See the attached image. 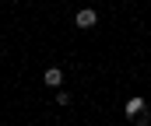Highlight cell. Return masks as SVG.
<instances>
[{
    "label": "cell",
    "instance_id": "2",
    "mask_svg": "<svg viewBox=\"0 0 151 126\" xmlns=\"http://www.w3.org/2000/svg\"><path fill=\"white\" fill-rule=\"evenodd\" d=\"M141 112H148V102H144L141 95H134V98H130V102L123 105V116H127V119H137Z\"/></svg>",
    "mask_w": 151,
    "mask_h": 126
},
{
    "label": "cell",
    "instance_id": "1",
    "mask_svg": "<svg viewBox=\"0 0 151 126\" xmlns=\"http://www.w3.org/2000/svg\"><path fill=\"white\" fill-rule=\"evenodd\" d=\"M74 25L77 28H95V25H99V11H95V7H81L74 14Z\"/></svg>",
    "mask_w": 151,
    "mask_h": 126
},
{
    "label": "cell",
    "instance_id": "4",
    "mask_svg": "<svg viewBox=\"0 0 151 126\" xmlns=\"http://www.w3.org/2000/svg\"><path fill=\"white\" fill-rule=\"evenodd\" d=\"M134 123H137V126H151V112H141V116H137Z\"/></svg>",
    "mask_w": 151,
    "mask_h": 126
},
{
    "label": "cell",
    "instance_id": "3",
    "mask_svg": "<svg viewBox=\"0 0 151 126\" xmlns=\"http://www.w3.org/2000/svg\"><path fill=\"white\" fill-rule=\"evenodd\" d=\"M42 81L49 84V88H60V84H63V70H60V67H49V70L42 74Z\"/></svg>",
    "mask_w": 151,
    "mask_h": 126
}]
</instances>
